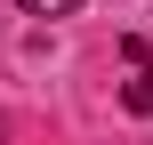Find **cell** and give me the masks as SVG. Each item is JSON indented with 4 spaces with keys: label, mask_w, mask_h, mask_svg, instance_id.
I'll return each mask as SVG.
<instances>
[{
    "label": "cell",
    "mask_w": 153,
    "mask_h": 145,
    "mask_svg": "<svg viewBox=\"0 0 153 145\" xmlns=\"http://www.w3.org/2000/svg\"><path fill=\"white\" fill-rule=\"evenodd\" d=\"M121 57H129V81H121V105L153 121V57H145V40H121Z\"/></svg>",
    "instance_id": "6da1fadb"
},
{
    "label": "cell",
    "mask_w": 153,
    "mask_h": 145,
    "mask_svg": "<svg viewBox=\"0 0 153 145\" xmlns=\"http://www.w3.org/2000/svg\"><path fill=\"white\" fill-rule=\"evenodd\" d=\"M16 8H24V16H73L81 0H16Z\"/></svg>",
    "instance_id": "7a4b0ae2"
}]
</instances>
